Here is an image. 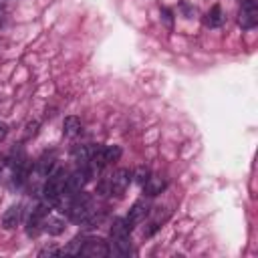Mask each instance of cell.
I'll use <instances>...</instances> for the list:
<instances>
[{
	"label": "cell",
	"instance_id": "cell-13",
	"mask_svg": "<svg viewBox=\"0 0 258 258\" xmlns=\"http://www.w3.org/2000/svg\"><path fill=\"white\" fill-rule=\"evenodd\" d=\"M62 230H64V220L46 216V220H44V232H48L50 236H58Z\"/></svg>",
	"mask_w": 258,
	"mask_h": 258
},
{
	"label": "cell",
	"instance_id": "cell-10",
	"mask_svg": "<svg viewBox=\"0 0 258 258\" xmlns=\"http://www.w3.org/2000/svg\"><path fill=\"white\" fill-rule=\"evenodd\" d=\"M206 26H210V28H218V26H222V22H224V10H222V6H212L210 8V12L206 14Z\"/></svg>",
	"mask_w": 258,
	"mask_h": 258
},
{
	"label": "cell",
	"instance_id": "cell-14",
	"mask_svg": "<svg viewBox=\"0 0 258 258\" xmlns=\"http://www.w3.org/2000/svg\"><path fill=\"white\" fill-rule=\"evenodd\" d=\"M83 238H75L71 240V244L64 248V254H81V248H83Z\"/></svg>",
	"mask_w": 258,
	"mask_h": 258
},
{
	"label": "cell",
	"instance_id": "cell-7",
	"mask_svg": "<svg viewBox=\"0 0 258 258\" xmlns=\"http://www.w3.org/2000/svg\"><path fill=\"white\" fill-rule=\"evenodd\" d=\"M111 250H109V244L101 238H89L83 242V248H81V254L83 256H91V258H103L107 256Z\"/></svg>",
	"mask_w": 258,
	"mask_h": 258
},
{
	"label": "cell",
	"instance_id": "cell-1",
	"mask_svg": "<svg viewBox=\"0 0 258 258\" xmlns=\"http://www.w3.org/2000/svg\"><path fill=\"white\" fill-rule=\"evenodd\" d=\"M67 177L69 173L64 169H54L46 175V181L42 185V202L56 206L64 198V187H67Z\"/></svg>",
	"mask_w": 258,
	"mask_h": 258
},
{
	"label": "cell",
	"instance_id": "cell-8",
	"mask_svg": "<svg viewBox=\"0 0 258 258\" xmlns=\"http://www.w3.org/2000/svg\"><path fill=\"white\" fill-rule=\"evenodd\" d=\"M147 216H149V204H147L145 200H139V202H135V204L131 206V210H129V214H127V218H125V222H127L129 228H133L135 224H141Z\"/></svg>",
	"mask_w": 258,
	"mask_h": 258
},
{
	"label": "cell",
	"instance_id": "cell-12",
	"mask_svg": "<svg viewBox=\"0 0 258 258\" xmlns=\"http://www.w3.org/2000/svg\"><path fill=\"white\" fill-rule=\"evenodd\" d=\"M62 133L67 137H75L81 133V119L79 117H67L62 121Z\"/></svg>",
	"mask_w": 258,
	"mask_h": 258
},
{
	"label": "cell",
	"instance_id": "cell-16",
	"mask_svg": "<svg viewBox=\"0 0 258 258\" xmlns=\"http://www.w3.org/2000/svg\"><path fill=\"white\" fill-rule=\"evenodd\" d=\"M6 133H8V127H6V123H0V141L6 137Z\"/></svg>",
	"mask_w": 258,
	"mask_h": 258
},
{
	"label": "cell",
	"instance_id": "cell-6",
	"mask_svg": "<svg viewBox=\"0 0 258 258\" xmlns=\"http://www.w3.org/2000/svg\"><path fill=\"white\" fill-rule=\"evenodd\" d=\"M238 22L244 30H252L258 24V0H244L242 2Z\"/></svg>",
	"mask_w": 258,
	"mask_h": 258
},
{
	"label": "cell",
	"instance_id": "cell-2",
	"mask_svg": "<svg viewBox=\"0 0 258 258\" xmlns=\"http://www.w3.org/2000/svg\"><path fill=\"white\" fill-rule=\"evenodd\" d=\"M129 232H131V228L127 226L125 218H115V220H113V224H111V242H113L115 254L127 256V254L131 252Z\"/></svg>",
	"mask_w": 258,
	"mask_h": 258
},
{
	"label": "cell",
	"instance_id": "cell-11",
	"mask_svg": "<svg viewBox=\"0 0 258 258\" xmlns=\"http://www.w3.org/2000/svg\"><path fill=\"white\" fill-rule=\"evenodd\" d=\"M143 187H145V194H147V196H157V194H161V191H163L165 181H163L161 177L149 175V177H147V181L143 183Z\"/></svg>",
	"mask_w": 258,
	"mask_h": 258
},
{
	"label": "cell",
	"instance_id": "cell-15",
	"mask_svg": "<svg viewBox=\"0 0 258 258\" xmlns=\"http://www.w3.org/2000/svg\"><path fill=\"white\" fill-rule=\"evenodd\" d=\"M149 175H151V173H149V169H147V167H143V165H141V167H137V169H135V173H133L135 181H137V183H141V185L147 181V177H149Z\"/></svg>",
	"mask_w": 258,
	"mask_h": 258
},
{
	"label": "cell",
	"instance_id": "cell-3",
	"mask_svg": "<svg viewBox=\"0 0 258 258\" xmlns=\"http://www.w3.org/2000/svg\"><path fill=\"white\" fill-rule=\"evenodd\" d=\"M93 212H95L93 210V202H91V198L87 194H81L79 191V194L71 196V202L67 206V214H69V218L75 224H83Z\"/></svg>",
	"mask_w": 258,
	"mask_h": 258
},
{
	"label": "cell",
	"instance_id": "cell-5",
	"mask_svg": "<svg viewBox=\"0 0 258 258\" xmlns=\"http://www.w3.org/2000/svg\"><path fill=\"white\" fill-rule=\"evenodd\" d=\"M131 179H133V171L131 169H117L111 177H109V181L103 185V189L107 191V194H115V196H121L127 187H129V183H131Z\"/></svg>",
	"mask_w": 258,
	"mask_h": 258
},
{
	"label": "cell",
	"instance_id": "cell-4",
	"mask_svg": "<svg viewBox=\"0 0 258 258\" xmlns=\"http://www.w3.org/2000/svg\"><path fill=\"white\" fill-rule=\"evenodd\" d=\"M50 212V204L46 202H40L28 216V222H26V234L28 236H38L42 230H44V220Z\"/></svg>",
	"mask_w": 258,
	"mask_h": 258
},
{
	"label": "cell",
	"instance_id": "cell-9",
	"mask_svg": "<svg viewBox=\"0 0 258 258\" xmlns=\"http://www.w3.org/2000/svg\"><path fill=\"white\" fill-rule=\"evenodd\" d=\"M20 216H22L20 206H10V208L4 212V216H2V226H4V230H14V228L20 224Z\"/></svg>",
	"mask_w": 258,
	"mask_h": 258
}]
</instances>
